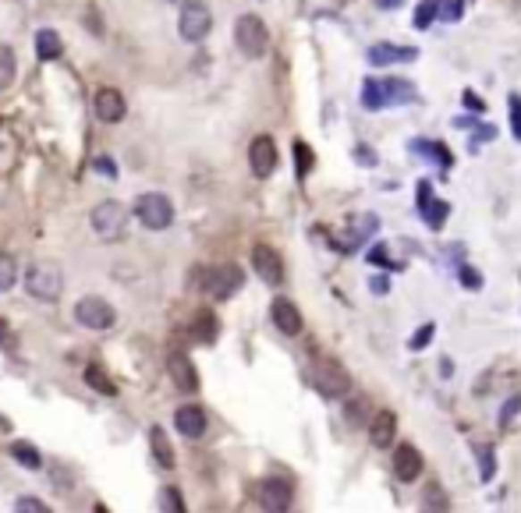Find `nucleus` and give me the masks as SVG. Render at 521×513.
Returning <instances> with one entry per match:
<instances>
[{"label":"nucleus","mask_w":521,"mask_h":513,"mask_svg":"<svg viewBox=\"0 0 521 513\" xmlns=\"http://www.w3.org/2000/svg\"><path fill=\"white\" fill-rule=\"evenodd\" d=\"M461 287H468V291H483V273L472 269V266H461Z\"/></svg>","instance_id":"obj_37"},{"label":"nucleus","mask_w":521,"mask_h":513,"mask_svg":"<svg viewBox=\"0 0 521 513\" xmlns=\"http://www.w3.org/2000/svg\"><path fill=\"white\" fill-rule=\"evenodd\" d=\"M422 510H429V513L450 510V503H447V492H443L436 482H429V485L422 489Z\"/></svg>","instance_id":"obj_27"},{"label":"nucleus","mask_w":521,"mask_h":513,"mask_svg":"<svg viewBox=\"0 0 521 513\" xmlns=\"http://www.w3.org/2000/svg\"><path fill=\"white\" fill-rule=\"evenodd\" d=\"M149 443H153V457H156V464H160L164 471H171V467H174V450H171V439H167V432H164L160 425L149 428Z\"/></svg>","instance_id":"obj_22"},{"label":"nucleus","mask_w":521,"mask_h":513,"mask_svg":"<svg viewBox=\"0 0 521 513\" xmlns=\"http://www.w3.org/2000/svg\"><path fill=\"white\" fill-rule=\"evenodd\" d=\"M93 167H97V170H100L104 178H117V167H113V160H110V156H100V160H97Z\"/></svg>","instance_id":"obj_44"},{"label":"nucleus","mask_w":521,"mask_h":513,"mask_svg":"<svg viewBox=\"0 0 521 513\" xmlns=\"http://www.w3.org/2000/svg\"><path fill=\"white\" fill-rule=\"evenodd\" d=\"M18 79V61H14V50L11 46H0V93L11 89V82Z\"/></svg>","instance_id":"obj_28"},{"label":"nucleus","mask_w":521,"mask_h":513,"mask_svg":"<svg viewBox=\"0 0 521 513\" xmlns=\"http://www.w3.org/2000/svg\"><path fill=\"white\" fill-rule=\"evenodd\" d=\"M11 457L21 464V467H29V471H36L39 464H43V457H39V450L32 446V443H25V439H18L14 446H11Z\"/></svg>","instance_id":"obj_26"},{"label":"nucleus","mask_w":521,"mask_h":513,"mask_svg":"<svg viewBox=\"0 0 521 513\" xmlns=\"http://www.w3.org/2000/svg\"><path fill=\"white\" fill-rule=\"evenodd\" d=\"M167 372L174 379V390H181V393H196L199 390V372H196V365H192L189 354H171Z\"/></svg>","instance_id":"obj_15"},{"label":"nucleus","mask_w":521,"mask_h":513,"mask_svg":"<svg viewBox=\"0 0 521 513\" xmlns=\"http://www.w3.org/2000/svg\"><path fill=\"white\" fill-rule=\"evenodd\" d=\"M234 43H238V50H241L245 57L259 61V57L266 54V46H270L266 21H263L259 14H241V18L234 21Z\"/></svg>","instance_id":"obj_2"},{"label":"nucleus","mask_w":521,"mask_h":513,"mask_svg":"<svg viewBox=\"0 0 521 513\" xmlns=\"http://www.w3.org/2000/svg\"><path fill=\"white\" fill-rule=\"evenodd\" d=\"M344 414H348V425H366V421H369V418H366V414H369V401H366V397H362V401H351Z\"/></svg>","instance_id":"obj_34"},{"label":"nucleus","mask_w":521,"mask_h":513,"mask_svg":"<svg viewBox=\"0 0 521 513\" xmlns=\"http://www.w3.org/2000/svg\"><path fill=\"white\" fill-rule=\"evenodd\" d=\"M369 262H373V266H391V252H383V244H376V248L369 252Z\"/></svg>","instance_id":"obj_43"},{"label":"nucleus","mask_w":521,"mask_h":513,"mask_svg":"<svg viewBox=\"0 0 521 513\" xmlns=\"http://www.w3.org/2000/svg\"><path fill=\"white\" fill-rule=\"evenodd\" d=\"M313 383L323 397H348L351 393V372L340 361H333V358H323L315 365Z\"/></svg>","instance_id":"obj_6"},{"label":"nucleus","mask_w":521,"mask_h":513,"mask_svg":"<svg viewBox=\"0 0 521 513\" xmlns=\"http://www.w3.org/2000/svg\"><path fill=\"white\" fill-rule=\"evenodd\" d=\"M366 57H369L373 68H391V64H412V61H418V50L398 46V43H376V46H369Z\"/></svg>","instance_id":"obj_14"},{"label":"nucleus","mask_w":521,"mask_h":513,"mask_svg":"<svg viewBox=\"0 0 521 513\" xmlns=\"http://www.w3.org/2000/svg\"><path fill=\"white\" fill-rule=\"evenodd\" d=\"M433 333H436V326L433 322H425V326H418L416 336L408 340V351H422V347H429V340H433Z\"/></svg>","instance_id":"obj_36"},{"label":"nucleus","mask_w":521,"mask_h":513,"mask_svg":"<svg viewBox=\"0 0 521 513\" xmlns=\"http://www.w3.org/2000/svg\"><path fill=\"white\" fill-rule=\"evenodd\" d=\"M376 7H401V0H376Z\"/></svg>","instance_id":"obj_47"},{"label":"nucleus","mask_w":521,"mask_h":513,"mask_svg":"<svg viewBox=\"0 0 521 513\" xmlns=\"http://www.w3.org/2000/svg\"><path fill=\"white\" fill-rule=\"evenodd\" d=\"M252 269H256L266 284H281V280H284V259H281L277 248H270V244H256V248H252Z\"/></svg>","instance_id":"obj_13"},{"label":"nucleus","mask_w":521,"mask_h":513,"mask_svg":"<svg viewBox=\"0 0 521 513\" xmlns=\"http://www.w3.org/2000/svg\"><path fill=\"white\" fill-rule=\"evenodd\" d=\"M443 21H461V14H465V4L461 0H440V11H436Z\"/></svg>","instance_id":"obj_35"},{"label":"nucleus","mask_w":521,"mask_h":513,"mask_svg":"<svg viewBox=\"0 0 521 513\" xmlns=\"http://www.w3.org/2000/svg\"><path fill=\"white\" fill-rule=\"evenodd\" d=\"M14 510L18 513H50V507H46V503H43V500H36V496H21V500H18V503H14Z\"/></svg>","instance_id":"obj_38"},{"label":"nucleus","mask_w":521,"mask_h":513,"mask_svg":"<svg viewBox=\"0 0 521 513\" xmlns=\"http://www.w3.org/2000/svg\"><path fill=\"white\" fill-rule=\"evenodd\" d=\"M174 425H178V432L181 435H189V439H199L203 432H206V410L196 408V404H185V408H178L174 414Z\"/></svg>","instance_id":"obj_21"},{"label":"nucleus","mask_w":521,"mask_h":513,"mask_svg":"<svg viewBox=\"0 0 521 513\" xmlns=\"http://www.w3.org/2000/svg\"><path fill=\"white\" fill-rule=\"evenodd\" d=\"M461 103H465V110H472V113H486V103H483V96H475L472 89H465V93H461Z\"/></svg>","instance_id":"obj_41"},{"label":"nucleus","mask_w":521,"mask_h":513,"mask_svg":"<svg viewBox=\"0 0 521 513\" xmlns=\"http://www.w3.org/2000/svg\"><path fill=\"white\" fill-rule=\"evenodd\" d=\"M36 54H39V61H57V57L64 54V46H61V32H54V29H39V32H36Z\"/></svg>","instance_id":"obj_23"},{"label":"nucleus","mask_w":521,"mask_h":513,"mask_svg":"<svg viewBox=\"0 0 521 513\" xmlns=\"http://www.w3.org/2000/svg\"><path fill=\"white\" fill-rule=\"evenodd\" d=\"M270 315H273V326H277L284 336H298V333H302V311L295 308V302H288V298H273Z\"/></svg>","instance_id":"obj_17"},{"label":"nucleus","mask_w":521,"mask_h":513,"mask_svg":"<svg viewBox=\"0 0 521 513\" xmlns=\"http://www.w3.org/2000/svg\"><path fill=\"white\" fill-rule=\"evenodd\" d=\"M86 383L97 390V393H104V397H117V383L106 376V368L100 361H89V368H86Z\"/></svg>","instance_id":"obj_24"},{"label":"nucleus","mask_w":521,"mask_h":513,"mask_svg":"<svg viewBox=\"0 0 521 513\" xmlns=\"http://www.w3.org/2000/svg\"><path fill=\"white\" fill-rule=\"evenodd\" d=\"M75 322L86 326V329H110V326L117 322V311H113V305H110L106 298L89 294V298H82V302L75 305Z\"/></svg>","instance_id":"obj_8"},{"label":"nucleus","mask_w":521,"mask_h":513,"mask_svg":"<svg viewBox=\"0 0 521 513\" xmlns=\"http://www.w3.org/2000/svg\"><path fill=\"white\" fill-rule=\"evenodd\" d=\"M248 163L256 178H270L277 170V142L270 135H256L248 145Z\"/></svg>","instance_id":"obj_12"},{"label":"nucleus","mask_w":521,"mask_h":513,"mask_svg":"<svg viewBox=\"0 0 521 513\" xmlns=\"http://www.w3.org/2000/svg\"><path fill=\"white\" fill-rule=\"evenodd\" d=\"M216 333H220L216 315H213V311H203V315L196 319V340H199V343H213V340H216Z\"/></svg>","instance_id":"obj_30"},{"label":"nucleus","mask_w":521,"mask_h":513,"mask_svg":"<svg viewBox=\"0 0 521 513\" xmlns=\"http://www.w3.org/2000/svg\"><path fill=\"white\" fill-rule=\"evenodd\" d=\"M369 291H373V294H387V291H391V280H387V273H376V277L369 280Z\"/></svg>","instance_id":"obj_42"},{"label":"nucleus","mask_w":521,"mask_h":513,"mask_svg":"<svg viewBox=\"0 0 521 513\" xmlns=\"http://www.w3.org/2000/svg\"><path fill=\"white\" fill-rule=\"evenodd\" d=\"M436 11H440V0H422L416 7V29H429L433 18H436Z\"/></svg>","instance_id":"obj_32"},{"label":"nucleus","mask_w":521,"mask_h":513,"mask_svg":"<svg viewBox=\"0 0 521 513\" xmlns=\"http://www.w3.org/2000/svg\"><path fill=\"white\" fill-rule=\"evenodd\" d=\"M97 117L104 120V124H117V120H124V113H128V106H124V96L117 93V89H100L97 93Z\"/></svg>","instance_id":"obj_20"},{"label":"nucleus","mask_w":521,"mask_h":513,"mask_svg":"<svg viewBox=\"0 0 521 513\" xmlns=\"http://www.w3.org/2000/svg\"><path fill=\"white\" fill-rule=\"evenodd\" d=\"M394 435H398V414L394 410H376L369 418V443L380 446V450H387L394 443Z\"/></svg>","instance_id":"obj_18"},{"label":"nucleus","mask_w":521,"mask_h":513,"mask_svg":"<svg viewBox=\"0 0 521 513\" xmlns=\"http://www.w3.org/2000/svg\"><path fill=\"white\" fill-rule=\"evenodd\" d=\"M241 284H245V273H241V266H213L203 273V291H206L213 302H227V298H234L238 291H241Z\"/></svg>","instance_id":"obj_5"},{"label":"nucleus","mask_w":521,"mask_h":513,"mask_svg":"<svg viewBox=\"0 0 521 513\" xmlns=\"http://www.w3.org/2000/svg\"><path fill=\"white\" fill-rule=\"evenodd\" d=\"M25 291H29L32 298H39V302H57L61 291H64V273H61V266H54V262H36V266H29V273H25Z\"/></svg>","instance_id":"obj_3"},{"label":"nucleus","mask_w":521,"mask_h":513,"mask_svg":"<svg viewBox=\"0 0 521 513\" xmlns=\"http://www.w3.org/2000/svg\"><path fill=\"white\" fill-rule=\"evenodd\" d=\"M135 219L149 230H167L174 223V205L160 192H146V195L135 199Z\"/></svg>","instance_id":"obj_4"},{"label":"nucleus","mask_w":521,"mask_h":513,"mask_svg":"<svg viewBox=\"0 0 521 513\" xmlns=\"http://www.w3.org/2000/svg\"><path fill=\"white\" fill-rule=\"evenodd\" d=\"M416 205H418V216L425 219V227H429V230H443L450 205L443 203V199H433V185H429V181H418Z\"/></svg>","instance_id":"obj_10"},{"label":"nucleus","mask_w":521,"mask_h":513,"mask_svg":"<svg viewBox=\"0 0 521 513\" xmlns=\"http://www.w3.org/2000/svg\"><path fill=\"white\" fill-rule=\"evenodd\" d=\"M416 96V86L408 79H366V86H362V106L366 110L401 106V103H412Z\"/></svg>","instance_id":"obj_1"},{"label":"nucleus","mask_w":521,"mask_h":513,"mask_svg":"<svg viewBox=\"0 0 521 513\" xmlns=\"http://www.w3.org/2000/svg\"><path fill=\"white\" fill-rule=\"evenodd\" d=\"M291 500H295V489H291V482L288 478H266L263 485H259V503H263V510H273V513H284L291 510Z\"/></svg>","instance_id":"obj_11"},{"label":"nucleus","mask_w":521,"mask_h":513,"mask_svg":"<svg viewBox=\"0 0 521 513\" xmlns=\"http://www.w3.org/2000/svg\"><path fill=\"white\" fill-rule=\"evenodd\" d=\"M167 4H185V0H167Z\"/></svg>","instance_id":"obj_48"},{"label":"nucleus","mask_w":521,"mask_h":513,"mask_svg":"<svg viewBox=\"0 0 521 513\" xmlns=\"http://www.w3.org/2000/svg\"><path fill=\"white\" fill-rule=\"evenodd\" d=\"M315 167V153L309 142H295V170H298V178H309Z\"/></svg>","instance_id":"obj_29"},{"label":"nucleus","mask_w":521,"mask_h":513,"mask_svg":"<svg viewBox=\"0 0 521 513\" xmlns=\"http://www.w3.org/2000/svg\"><path fill=\"white\" fill-rule=\"evenodd\" d=\"M86 25H89L97 36H104V25H100V14H97V11H86Z\"/></svg>","instance_id":"obj_46"},{"label":"nucleus","mask_w":521,"mask_h":513,"mask_svg":"<svg viewBox=\"0 0 521 513\" xmlns=\"http://www.w3.org/2000/svg\"><path fill=\"white\" fill-rule=\"evenodd\" d=\"M213 29V11L199 0H185L181 4V18H178V32L189 43H203Z\"/></svg>","instance_id":"obj_7"},{"label":"nucleus","mask_w":521,"mask_h":513,"mask_svg":"<svg viewBox=\"0 0 521 513\" xmlns=\"http://www.w3.org/2000/svg\"><path fill=\"white\" fill-rule=\"evenodd\" d=\"M394 475H398V482H416L422 475V453L412 443H401L394 450Z\"/></svg>","instance_id":"obj_19"},{"label":"nucleus","mask_w":521,"mask_h":513,"mask_svg":"<svg viewBox=\"0 0 521 513\" xmlns=\"http://www.w3.org/2000/svg\"><path fill=\"white\" fill-rule=\"evenodd\" d=\"M14 284H18V262L0 252V294H7Z\"/></svg>","instance_id":"obj_31"},{"label":"nucleus","mask_w":521,"mask_h":513,"mask_svg":"<svg viewBox=\"0 0 521 513\" xmlns=\"http://www.w3.org/2000/svg\"><path fill=\"white\" fill-rule=\"evenodd\" d=\"M355 160H366L362 167H376V156H373V149H366V145L355 149Z\"/></svg>","instance_id":"obj_45"},{"label":"nucleus","mask_w":521,"mask_h":513,"mask_svg":"<svg viewBox=\"0 0 521 513\" xmlns=\"http://www.w3.org/2000/svg\"><path fill=\"white\" fill-rule=\"evenodd\" d=\"M408 153H416V156H422L425 163H433V167H440L443 174L454 167V153L443 145V142H429V138H412L408 142Z\"/></svg>","instance_id":"obj_16"},{"label":"nucleus","mask_w":521,"mask_h":513,"mask_svg":"<svg viewBox=\"0 0 521 513\" xmlns=\"http://www.w3.org/2000/svg\"><path fill=\"white\" fill-rule=\"evenodd\" d=\"M508 106H511V131H515V138L521 142V96L518 93L508 96Z\"/></svg>","instance_id":"obj_39"},{"label":"nucleus","mask_w":521,"mask_h":513,"mask_svg":"<svg viewBox=\"0 0 521 513\" xmlns=\"http://www.w3.org/2000/svg\"><path fill=\"white\" fill-rule=\"evenodd\" d=\"M518 410H521V393H515V397L500 408V425H511V421L518 418Z\"/></svg>","instance_id":"obj_40"},{"label":"nucleus","mask_w":521,"mask_h":513,"mask_svg":"<svg viewBox=\"0 0 521 513\" xmlns=\"http://www.w3.org/2000/svg\"><path fill=\"white\" fill-rule=\"evenodd\" d=\"M472 453H475V460H479V478H483V482H493V475H497V457H493V446H490V443H475V446H472Z\"/></svg>","instance_id":"obj_25"},{"label":"nucleus","mask_w":521,"mask_h":513,"mask_svg":"<svg viewBox=\"0 0 521 513\" xmlns=\"http://www.w3.org/2000/svg\"><path fill=\"white\" fill-rule=\"evenodd\" d=\"M160 510L164 513H185L181 492H178V489H160Z\"/></svg>","instance_id":"obj_33"},{"label":"nucleus","mask_w":521,"mask_h":513,"mask_svg":"<svg viewBox=\"0 0 521 513\" xmlns=\"http://www.w3.org/2000/svg\"><path fill=\"white\" fill-rule=\"evenodd\" d=\"M93 230L104 237V241H113V237H121L124 234V227H128V209L121 203H100L97 209H93Z\"/></svg>","instance_id":"obj_9"}]
</instances>
